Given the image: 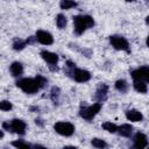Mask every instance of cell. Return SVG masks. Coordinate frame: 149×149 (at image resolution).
<instances>
[{
    "instance_id": "obj_23",
    "label": "cell",
    "mask_w": 149,
    "mask_h": 149,
    "mask_svg": "<svg viewBox=\"0 0 149 149\" xmlns=\"http://www.w3.org/2000/svg\"><path fill=\"white\" fill-rule=\"evenodd\" d=\"M102 128H104L105 130L109 132V133H115L116 129H118L116 125H114V123H112V122H104V123H102Z\"/></svg>"
},
{
    "instance_id": "obj_20",
    "label": "cell",
    "mask_w": 149,
    "mask_h": 149,
    "mask_svg": "<svg viewBox=\"0 0 149 149\" xmlns=\"http://www.w3.org/2000/svg\"><path fill=\"white\" fill-rule=\"evenodd\" d=\"M59 93H61V90L57 87V86H54L51 88V92H50V98L51 100L54 101V104H58V99H59Z\"/></svg>"
},
{
    "instance_id": "obj_8",
    "label": "cell",
    "mask_w": 149,
    "mask_h": 149,
    "mask_svg": "<svg viewBox=\"0 0 149 149\" xmlns=\"http://www.w3.org/2000/svg\"><path fill=\"white\" fill-rule=\"evenodd\" d=\"M107 92H108V86L105 83H99L93 99L97 102H104L107 99Z\"/></svg>"
},
{
    "instance_id": "obj_30",
    "label": "cell",
    "mask_w": 149,
    "mask_h": 149,
    "mask_svg": "<svg viewBox=\"0 0 149 149\" xmlns=\"http://www.w3.org/2000/svg\"><path fill=\"white\" fill-rule=\"evenodd\" d=\"M2 137H3V132L0 130V139H2Z\"/></svg>"
},
{
    "instance_id": "obj_25",
    "label": "cell",
    "mask_w": 149,
    "mask_h": 149,
    "mask_svg": "<svg viewBox=\"0 0 149 149\" xmlns=\"http://www.w3.org/2000/svg\"><path fill=\"white\" fill-rule=\"evenodd\" d=\"M35 79H36L37 85L40 86V88L44 87V86L47 85V83H48V80H47V79H45L43 76H40V74H38V76H36V78H35Z\"/></svg>"
},
{
    "instance_id": "obj_9",
    "label": "cell",
    "mask_w": 149,
    "mask_h": 149,
    "mask_svg": "<svg viewBox=\"0 0 149 149\" xmlns=\"http://www.w3.org/2000/svg\"><path fill=\"white\" fill-rule=\"evenodd\" d=\"M10 129L9 132L12 133H16V134H20V135H23L26 133V128H27V125L24 121L20 120V119H14L12 120L10 122Z\"/></svg>"
},
{
    "instance_id": "obj_6",
    "label": "cell",
    "mask_w": 149,
    "mask_h": 149,
    "mask_svg": "<svg viewBox=\"0 0 149 149\" xmlns=\"http://www.w3.org/2000/svg\"><path fill=\"white\" fill-rule=\"evenodd\" d=\"M54 128L59 135H63V136H71L74 133V126L70 122H64V121L56 122Z\"/></svg>"
},
{
    "instance_id": "obj_19",
    "label": "cell",
    "mask_w": 149,
    "mask_h": 149,
    "mask_svg": "<svg viewBox=\"0 0 149 149\" xmlns=\"http://www.w3.org/2000/svg\"><path fill=\"white\" fill-rule=\"evenodd\" d=\"M26 45H27L26 41H23V40H21V38H15L14 42H13V49L16 50V51L23 50V49L26 48Z\"/></svg>"
},
{
    "instance_id": "obj_16",
    "label": "cell",
    "mask_w": 149,
    "mask_h": 149,
    "mask_svg": "<svg viewBox=\"0 0 149 149\" xmlns=\"http://www.w3.org/2000/svg\"><path fill=\"white\" fill-rule=\"evenodd\" d=\"M133 86L140 93H147V91H148V87H147L146 81H142V80H134Z\"/></svg>"
},
{
    "instance_id": "obj_5",
    "label": "cell",
    "mask_w": 149,
    "mask_h": 149,
    "mask_svg": "<svg viewBox=\"0 0 149 149\" xmlns=\"http://www.w3.org/2000/svg\"><path fill=\"white\" fill-rule=\"evenodd\" d=\"M109 42L116 49V50H123L126 52H130V49H129V43L128 41L122 37V36H119V35H112L109 37Z\"/></svg>"
},
{
    "instance_id": "obj_24",
    "label": "cell",
    "mask_w": 149,
    "mask_h": 149,
    "mask_svg": "<svg viewBox=\"0 0 149 149\" xmlns=\"http://www.w3.org/2000/svg\"><path fill=\"white\" fill-rule=\"evenodd\" d=\"M91 143H92V146H93V147L99 148V149H102V148L107 147V143H106L105 141L100 140V139H93V140L91 141Z\"/></svg>"
},
{
    "instance_id": "obj_11",
    "label": "cell",
    "mask_w": 149,
    "mask_h": 149,
    "mask_svg": "<svg viewBox=\"0 0 149 149\" xmlns=\"http://www.w3.org/2000/svg\"><path fill=\"white\" fill-rule=\"evenodd\" d=\"M134 148H137V149H142V148H146L148 146V140H147V136L143 134V133H136L134 135Z\"/></svg>"
},
{
    "instance_id": "obj_17",
    "label": "cell",
    "mask_w": 149,
    "mask_h": 149,
    "mask_svg": "<svg viewBox=\"0 0 149 149\" xmlns=\"http://www.w3.org/2000/svg\"><path fill=\"white\" fill-rule=\"evenodd\" d=\"M115 88L121 93H126L128 91V83L125 79H119L115 83Z\"/></svg>"
},
{
    "instance_id": "obj_2",
    "label": "cell",
    "mask_w": 149,
    "mask_h": 149,
    "mask_svg": "<svg viewBox=\"0 0 149 149\" xmlns=\"http://www.w3.org/2000/svg\"><path fill=\"white\" fill-rule=\"evenodd\" d=\"M102 107V104L101 102H95L91 106H80V109H79V115L85 119L86 121H91L93 120V118L100 112Z\"/></svg>"
},
{
    "instance_id": "obj_32",
    "label": "cell",
    "mask_w": 149,
    "mask_h": 149,
    "mask_svg": "<svg viewBox=\"0 0 149 149\" xmlns=\"http://www.w3.org/2000/svg\"><path fill=\"white\" fill-rule=\"evenodd\" d=\"M146 1H147V2H148V0H146Z\"/></svg>"
},
{
    "instance_id": "obj_1",
    "label": "cell",
    "mask_w": 149,
    "mask_h": 149,
    "mask_svg": "<svg viewBox=\"0 0 149 149\" xmlns=\"http://www.w3.org/2000/svg\"><path fill=\"white\" fill-rule=\"evenodd\" d=\"M73 30L76 35H81L86 29L94 26V20L90 15H76L73 16Z\"/></svg>"
},
{
    "instance_id": "obj_10",
    "label": "cell",
    "mask_w": 149,
    "mask_h": 149,
    "mask_svg": "<svg viewBox=\"0 0 149 149\" xmlns=\"http://www.w3.org/2000/svg\"><path fill=\"white\" fill-rule=\"evenodd\" d=\"M35 36H36V40H37L40 43L44 44V45H50V44L54 43V37H52V35H51L50 33L45 31V30H37Z\"/></svg>"
},
{
    "instance_id": "obj_29",
    "label": "cell",
    "mask_w": 149,
    "mask_h": 149,
    "mask_svg": "<svg viewBox=\"0 0 149 149\" xmlns=\"http://www.w3.org/2000/svg\"><path fill=\"white\" fill-rule=\"evenodd\" d=\"M35 123H36V125H38L40 127H43V125H44V123H43V120H42V119H40V118H37V119L35 120Z\"/></svg>"
},
{
    "instance_id": "obj_27",
    "label": "cell",
    "mask_w": 149,
    "mask_h": 149,
    "mask_svg": "<svg viewBox=\"0 0 149 149\" xmlns=\"http://www.w3.org/2000/svg\"><path fill=\"white\" fill-rule=\"evenodd\" d=\"M35 41H37V40H36V36H29V37L26 40V43H27V44H34Z\"/></svg>"
},
{
    "instance_id": "obj_22",
    "label": "cell",
    "mask_w": 149,
    "mask_h": 149,
    "mask_svg": "<svg viewBox=\"0 0 149 149\" xmlns=\"http://www.w3.org/2000/svg\"><path fill=\"white\" fill-rule=\"evenodd\" d=\"M12 144H13L14 147L19 148V149H28V148H30V147H31L29 143H27V142H24V141H22V140L14 141V142H12Z\"/></svg>"
},
{
    "instance_id": "obj_13",
    "label": "cell",
    "mask_w": 149,
    "mask_h": 149,
    "mask_svg": "<svg viewBox=\"0 0 149 149\" xmlns=\"http://www.w3.org/2000/svg\"><path fill=\"white\" fill-rule=\"evenodd\" d=\"M126 118L129 120V121H133V122H140L143 120V115L141 112H139L137 109H128L126 112Z\"/></svg>"
},
{
    "instance_id": "obj_28",
    "label": "cell",
    "mask_w": 149,
    "mask_h": 149,
    "mask_svg": "<svg viewBox=\"0 0 149 149\" xmlns=\"http://www.w3.org/2000/svg\"><path fill=\"white\" fill-rule=\"evenodd\" d=\"M66 68L73 69V68H76V63H73V62H71V61H68V62H66Z\"/></svg>"
},
{
    "instance_id": "obj_21",
    "label": "cell",
    "mask_w": 149,
    "mask_h": 149,
    "mask_svg": "<svg viewBox=\"0 0 149 149\" xmlns=\"http://www.w3.org/2000/svg\"><path fill=\"white\" fill-rule=\"evenodd\" d=\"M66 23H68V21H66V17H65L63 14H58V15L56 16V24H57V27H58L59 29H63V28H65Z\"/></svg>"
},
{
    "instance_id": "obj_14",
    "label": "cell",
    "mask_w": 149,
    "mask_h": 149,
    "mask_svg": "<svg viewBox=\"0 0 149 149\" xmlns=\"http://www.w3.org/2000/svg\"><path fill=\"white\" fill-rule=\"evenodd\" d=\"M116 132L123 137H129L132 135V133H133V127L130 125H128V123H125V125H121L120 127H118Z\"/></svg>"
},
{
    "instance_id": "obj_26",
    "label": "cell",
    "mask_w": 149,
    "mask_h": 149,
    "mask_svg": "<svg viewBox=\"0 0 149 149\" xmlns=\"http://www.w3.org/2000/svg\"><path fill=\"white\" fill-rule=\"evenodd\" d=\"M0 109L1 111H10L12 109V104L7 100H2L0 101Z\"/></svg>"
},
{
    "instance_id": "obj_12",
    "label": "cell",
    "mask_w": 149,
    "mask_h": 149,
    "mask_svg": "<svg viewBox=\"0 0 149 149\" xmlns=\"http://www.w3.org/2000/svg\"><path fill=\"white\" fill-rule=\"evenodd\" d=\"M41 57L47 63H49L50 65H56L57 62H58V55L54 54V52H50V51H47V50L41 51Z\"/></svg>"
},
{
    "instance_id": "obj_3",
    "label": "cell",
    "mask_w": 149,
    "mask_h": 149,
    "mask_svg": "<svg viewBox=\"0 0 149 149\" xmlns=\"http://www.w3.org/2000/svg\"><path fill=\"white\" fill-rule=\"evenodd\" d=\"M16 86L20 87L24 93H28V94H33V93H36L38 90H40V86L37 85V81L36 79L34 78H22V79H19L16 81Z\"/></svg>"
},
{
    "instance_id": "obj_18",
    "label": "cell",
    "mask_w": 149,
    "mask_h": 149,
    "mask_svg": "<svg viewBox=\"0 0 149 149\" xmlns=\"http://www.w3.org/2000/svg\"><path fill=\"white\" fill-rule=\"evenodd\" d=\"M77 6V2L73 1V0H61L59 2V7L61 9H70V8H73Z\"/></svg>"
},
{
    "instance_id": "obj_15",
    "label": "cell",
    "mask_w": 149,
    "mask_h": 149,
    "mask_svg": "<svg viewBox=\"0 0 149 149\" xmlns=\"http://www.w3.org/2000/svg\"><path fill=\"white\" fill-rule=\"evenodd\" d=\"M10 72H12V74H13L14 77L21 76L22 72H23V66H22V64H21L20 62H14V63H12V65H10Z\"/></svg>"
},
{
    "instance_id": "obj_4",
    "label": "cell",
    "mask_w": 149,
    "mask_h": 149,
    "mask_svg": "<svg viewBox=\"0 0 149 149\" xmlns=\"http://www.w3.org/2000/svg\"><path fill=\"white\" fill-rule=\"evenodd\" d=\"M65 73L68 76H71L78 83H85V81L91 79V73L86 70H83V69H77V68L69 69V68H66Z\"/></svg>"
},
{
    "instance_id": "obj_31",
    "label": "cell",
    "mask_w": 149,
    "mask_h": 149,
    "mask_svg": "<svg viewBox=\"0 0 149 149\" xmlns=\"http://www.w3.org/2000/svg\"><path fill=\"white\" fill-rule=\"evenodd\" d=\"M127 2H133V1H135V0H126Z\"/></svg>"
},
{
    "instance_id": "obj_7",
    "label": "cell",
    "mask_w": 149,
    "mask_h": 149,
    "mask_svg": "<svg viewBox=\"0 0 149 149\" xmlns=\"http://www.w3.org/2000/svg\"><path fill=\"white\" fill-rule=\"evenodd\" d=\"M134 80H142V81H149V68L148 66H141L136 70H133L130 72Z\"/></svg>"
}]
</instances>
